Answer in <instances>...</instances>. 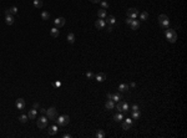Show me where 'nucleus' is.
<instances>
[{
  "instance_id": "nucleus-1",
  "label": "nucleus",
  "mask_w": 187,
  "mask_h": 138,
  "mask_svg": "<svg viewBox=\"0 0 187 138\" xmlns=\"http://www.w3.org/2000/svg\"><path fill=\"white\" fill-rule=\"evenodd\" d=\"M165 36H166V39L171 42V44H173V42L177 41V32L175 31V30H172V29H166Z\"/></svg>"
},
{
  "instance_id": "nucleus-2",
  "label": "nucleus",
  "mask_w": 187,
  "mask_h": 138,
  "mask_svg": "<svg viewBox=\"0 0 187 138\" xmlns=\"http://www.w3.org/2000/svg\"><path fill=\"white\" fill-rule=\"evenodd\" d=\"M158 24H160V26L162 28V29H168V25H170V19H168V16L166 15V14H161L160 16H158Z\"/></svg>"
},
{
  "instance_id": "nucleus-3",
  "label": "nucleus",
  "mask_w": 187,
  "mask_h": 138,
  "mask_svg": "<svg viewBox=\"0 0 187 138\" xmlns=\"http://www.w3.org/2000/svg\"><path fill=\"white\" fill-rule=\"evenodd\" d=\"M56 121H58V124H60V126H66V124L70 123V117H69L67 114H62Z\"/></svg>"
},
{
  "instance_id": "nucleus-4",
  "label": "nucleus",
  "mask_w": 187,
  "mask_h": 138,
  "mask_svg": "<svg viewBox=\"0 0 187 138\" xmlns=\"http://www.w3.org/2000/svg\"><path fill=\"white\" fill-rule=\"evenodd\" d=\"M56 116H58V111L55 107H50L49 110H46V117L49 119H55Z\"/></svg>"
},
{
  "instance_id": "nucleus-5",
  "label": "nucleus",
  "mask_w": 187,
  "mask_h": 138,
  "mask_svg": "<svg viewBox=\"0 0 187 138\" xmlns=\"http://www.w3.org/2000/svg\"><path fill=\"white\" fill-rule=\"evenodd\" d=\"M47 121H49V118H47L46 116H41V117L37 119V122H36L37 127H39V128H46V126H47Z\"/></svg>"
},
{
  "instance_id": "nucleus-6",
  "label": "nucleus",
  "mask_w": 187,
  "mask_h": 138,
  "mask_svg": "<svg viewBox=\"0 0 187 138\" xmlns=\"http://www.w3.org/2000/svg\"><path fill=\"white\" fill-rule=\"evenodd\" d=\"M126 14H127V18H130V19H136L138 16V11H137V9H135V8H130Z\"/></svg>"
},
{
  "instance_id": "nucleus-7",
  "label": "nucleus",
  "mask_w": 187,
  "mask_h": 138,
  "mask_svg": "<svg viewBox=\"0 0 187 138\" xmlns=\"http://www.w3.org/2000/svg\"><path fill=\"white\" fill-rule=\"evenodd\" d=\"M132 123H133L132 118H126V119L124 121V122H122V128L125 129V131H129V129L131 128Z\"/></svg>"
},
{
  "instance_id": "nucleus-8",
  "label": "nucleus",
  "mask_w": 187,
  "mask_h": 138,
  "mask_svg": "<svg viewBox=\"0 0 187 138\" xmlns=\"http://www.w3.org/2000/svg\"><path fill=\"white\" fill-rule=\"evenodd\" d=\"M54 24H55V28H62L64 25H65V19L64 18H58V19H55L54 20Z\"/></svg>"
},
{
  "instance_id": "nucleus-9",
  "label": "nucleus",
  "mask_w": 187,
  "mask_h": 138,
  "mask_svg": "<svg viewBox=\"0 0 187 138\" xmlns=\"http://www.w3.org/2000/svg\"><path fill=\"white\" fill-rule=\"evenodd\" d=\"M130 26H131V29L132 30H137L138 29V26H140V21L138 20H136V19H131V21H130Z\"/></svg>"
},
{
  "instance_id": "nucleus-10",
  "label": "nucleus",
  "mask_w": 187,
  "mask_h": 138,
  "mask_svg": "<svg viewBox=\"0 0 187 138\" xmlns=\"http://www.w3.org/2000/svg\"><path fill=\"white\" fill-rule=\"evenodd\" d=\"M105 25H106V23H105V20H102V19H99V20H96V23H95V26H96V29H99V30H102L105 28Z\"/></svg>"
},
{
  "instance_id": "nucleus-11",
  "label": "nucleus",
  "mask_w": 187,
  "mask_h": 138,
  "mask_svg": "<svg viewBox=\"0 0 187 138\" xmlns=\"http://www.w3.org/2000/svg\"><path fill=\"white\" fill-rule=\"evenodd\" d=\"M95 80H96L97 82H104V81L106 80V75L104 74V72H99L97 75H95Z\"/></svg>"
},
{
  "instance_id": "nucleus-12",
  "label": "nucleus",
  "mask_w": 187,
  "mask_h": 138,
  "mask_svg": "<svg viewBox=\"0 0 187 138\" xmlns=\"http://www.w3.org/2000/svg\"><path fill=\"white\" fill-rule=\"evenodd\" d=\"M15 106H16V108H18V110H24V107H25V101L23 100V98H19V100H16Z\"/></svg>"
},
{
  "instance_id": "nucleus-13",
  "label": "nucleus",
  "mask_w": 187,
  "mask_h": 138,
  "mask_svg": "<svg viewBox=\"0 0 187 138\" xmlns=\"http://www.w3.org/2000/svg\"><path fill=\"white\" fill-rule=\"evenodd\" d=\"M105 23H107L108 25H115V23H116L115 16H114V15H108V16H106V21H105Z\"/></svg>"
},
{
  "instance_id": "nucleus-14",
  "label": "nucleus",
  "mask_w": 187,
  "mask_h": 138,
  "mask_svg": "<svg viewBox=\"0 0 187 138\" xmlns=\"http://www.w3.org/2000/svg\"><path fill=\"white\" fill-rule=\"evenodd\" d=\"M36 114H37L36 110H35V108H33V110H30V111H29L28 117H29V119H34V118H36Z\"/></svg>"
},
{
  "instance_id": "nucleus-15",
  "label": "nucleus",
  "mask_w": 187,
  "mask_h": 138,
  "mask_svg": "<svg viewBox=\"0 0 187 138\" xmlns=\"http://www.w3.org/2000/svg\"><path fill=\"white\" fill-rule=\"evenodd\" d=\"M97 16H99V19H105L106 16H107L106 10H105V9H100V10L97 11Z\"/></svg>"
},
{
  "instance_id": "nucleus-16",
  "label": "nucleus",
  "mask_w": 187,
  "mask_h": 138,
  "mask_svg": "<svg viewBox=\"0 0 187 138\" xmlns=\"http://www.w3.org/2000/svg\"><path fill=\"white\" fill-rule=\"evenodd\" d=\"M58 131H59L58 126H55V124H54V126H51L50 129H49V134H50V136H55L56 133H58Z\"/></svg>"
},
{
  "instance_id": "nucleus-17",
  "label": "nucleus",
  "mask_w": 187,
  "mask_h": 138,
  "mask_svg": "<svg viewBox=\"0 0 187 138\" xmlns=\"http://www.w3.org/2000/svg\"><path fill=\"white\" fill-rule=\"evenodd\" d=\"M105 107H106V110H112L115 107L114 101H112V100H107V102L105 103Z\"/></svg>"
},
{
  "instance_id": "nucleus-18",
  "label": "nucleus",
  "mask_w": 187,
  "mask_h": 138,
  "mask_svg": "<svg viewBox=\"0 0 187 138\" xmlns=\"http://www.w3.org/2000/svg\"><path fill=\"white\" fill-rule=\"evenodd\" d=\"M14 21H15V19H14V16H12V15L5 16V23H6L8 25H12V24H14Z\"/></svg>"
},
{
  "instance_id": "nucleus-19",
  "label": "nucleus",
  "mask_w": 187,
  "mask_h": 138,
  "mask_svg": "<svg viewBox=\"0 0 187 138\" xmlns=\"http://www.w3.org/2000/svg\"><path fill=\"white\" fill-rule=\"evenodd\" d=\"M50 35L53 37H58L59 36V29L58 28H53L50 30Z\"/></svg>"
},
{
  "instance_id": "nucleus-20",
  "label": "nucleus",
  "mask_w": 187,
  "mask_h": 138,
  "mask_svg": "<svg viewBox=\"0 0 187 138\" xmlns=\"http://www.w3.org/2000/svg\"><path fill=\"white\" fill-rule=\"evenodd\" d=\"M129 88H130V86H129L127 83H121V85L119 86V90H120L121 92H126Z\"/></svg>"
},
{
  "instance_id": "nucleus-21",
  "label": "nucleus",
  "mask_w": 187,
  "mask_h": 138,
  "mask_svg": "<svg viewBox=\"0 0 187 138\" xmlns=\"http://www.w3.org/2000/svg\"><path fill=\"white\" fill-rule=\"evenodd\" d=\"M67 42L69 44H74V42H75V35H74L72 32H70L67 35Z\"/></svg>"
},
{
  "instance_id": "nucleus-22",
  "label": "nucleus",
  "mask_w": 187,
  "mask_h": 138,
  "mask_svg": "<svg viewBox=\"0 0 187 138\" xmlns=\"http://www.w3.org/2000/svg\"><path fill=\"white\" fill-rule=\"evenodd\" d=\"M114 119L116 121V122H121V121L124 119V116H122V113H121V112H120V113H116V114L114 116Z\"/></svg>"
},
{
  "instance_id": "nucleus-23",
  "label": "nucleus",
  "mask_w": 187,
  "mask_h": 138,
  "mask_svg": "<svg viewBox=\"0 0 187 138\" xmlns=\"http://www.w3.org/2000/svg\"><path fill=\"white\" fill-rule=\"evenodd\" d=\"M140 19H141L142 21L147 20V19H149V12H147V11H142L141 14H140Z\"/></svg>"
},
{
  "instance_id": "nucleus-24",
  "label": "nucleus",
  "mask_w": 187,
  "mask_h": 138,
  "mask_svg": "<svg viewBox=\"0 0 187 138\" xmlns=\"http://www.w3.org/2000/svg\"><path fill=\"white\" fill-rule=\"evenodd\" d=\"M121 107H122V112H127L130 110V106L127 102H121Z\"/></svg>"
},
{
  "instance_id": "nucleus-25",
  "label": "nucleus",
  "mask_w": 187,
  "mask_h": 138,
  "mask_svg": "<svg viewBox=\"0 0 187 138\" xmlns=\"http://www.w3.org/2000/svg\"><path fill=\"white\" fill-rule=\"evenodd\" d=\"M41 19L42 20H49L50 19V14L47 11H42L41 12Z\"/></svg>"
},
{
  "instance_id": "nucleus-26",
  "label": "nucleus",
  "mask_w": 187,
  "mask_h": 138,
  "mask_svg": "<svg viewBox=\"0 0 187 138\" xmlns=\"http://www.w3.org/2000/svg\"><path fill=\"white\" fill-rule=\"evenodd\" d=\"M28 119H29V117H28L26 114H21L20 117H19V121H20L21 123H26V122H28Z\"/></svg>"
},
{
  "instance_id": "nucleus-27",
  "label": "nucleus",
  "mask_w": 187,
  "mask_h": 138,
  "mask_svg": "<svg viewBox=\"0 0 187 138\" xmlns=\"http://www.w3.org/2000/svg\"><path fill=\"white\" fill-rule=\"evenodd\" d=\"M111 100L115 101V102H119L121 100V96H120L119 93H115V95H112V96H111Z\"/></svg>"
},
{
  "instance_id": "nucleus-28",
  "label": "nucleus",
  "mask_w": 187,
  "mask_h": 138,
  "mask_svg": "<svg viewBox=\"0 0 187 138\" xmlns=\"http://www.w3.org/2000/svg\"><path fill=\"white\" fill-rule=\"evenodd\" d=\"M34 6L37 8V9H40V8L42 6V1L41 0H34Z\"/></svg>"
},
{
  "instance_id": "nucleus-29",
  "label": "nucleus",
  "mask_w": 187,
  "mask_h": 138,
  "mask_svg": "<svg viewBox=\"0 0 187 138\" xmlns=\"http://www.w3.org/2000/svg\"><path fill=\"white\" fill-rule=\"evenodd\" d=\"M140 111H135V112H132V119H138L140 118Z\"/></svg>"
},
{
  "instance_id": "nucleus-30",
  "label": "nucleus",
  "mask_w": 187,
  "mask_h": 138,
  "mask_svg": "<svg viewBox=\"0 0 187 138\" xmlns=\"http://www.w3.org/2000/svg\"><path fill=\"white\" fill-rule=\"evenodd\" d=\"M96 137L97 138H104V137H105V132H104L102 129H99L97 133H96Z\"/></svg>"
},
{
  "instance_id": "nucleus-31",
  "label": "nucleus",
  "mask_w": 187,
  "mask_h": 138,
  "mask_svg": "<svg viewBox=\"0 0 187 138\" xmlns=\"http://www.w3.org/2000/svg\"><path fill=\"white\" fill-rule=\"evenodd\" d=\"M115 107H116V110L119 111V112H122V107H121V101L117 102V105H116Z\"/></svg>"
},
{
  "instance_id": "nucleus-32",
  "label": "nucleus",
  "mask_w": 187,
  "mask_h": 138,
  "mask_svg": "<svg viewBox=\"0 0 187 138\" xmlns=\"http://www.w3.org/2000/svg\"><path fill=\"white\" fill-rule=\"evenodd\" d=\"M10 11H11L12 15H15L16 12H18V8H16V6H11V8H10Z\"/></svg>"
},
{
  "instance_id": "nucleus-33",
  "label": "nucleus",
  "mask_w": 187,
  "mask_h": 138,
  "mask_svg": "<svg viewBox=\"0 0 187 138\" xmlns=\"http://www.w3.org/2000/svg\"><path fill=\"white\" fill-rule=\"evenodd\" d=\"M86 77H87V79H94L95 75H94L91 71H89V72H86Z\"/></svg>"
},
{
  "instance_id": "nucleus-34",
  "label": "nucleus",
  "mask_w": 187,
  "mask_h": 138,
  "mask_svg": "<svg viewBox=\"0 0 187 138\" xmlns=\"http://www.w3.org/2000/svg\"><path fill=\"white\" fill-rule=\"evenodd\" d=\"M100 3H101V6H102V9H105V10H106L107 8H108V4H107L106 1H100Z\"/></svg>"
},
{
  "instance_id": "nucleus-35",
  "label": "nucleus",
  "mask_w": 187,
  "mask_h": 138,
  "mask_svg": "<svg viewBox=\"0 0 187 138\" xmlns=\"http://www.w3.org/2000/svg\"><path fill=\"white\" fill-rule=\"evenodd\" d=\"M131 110H132V112H135V111H140V107H138L137 105H132Z\"/></svg>"
},
{
  "instance_id": "nucleus-36",
  "label": "nucleus",
  "mask_w": 187,
  "mask_h": 138,
  "mask_svg": "<svg viewBox=\"0 0 187 138\" xmlns=\"http://www.w3.org/2000/svg\"><path fill=\"white\" fill-rule=\"evenodd\" d=\"M10 15H12L11 11H10V9H6V10H5V16H10Z\"/></svg>"
},
{
  "instance_id": "nucleus-37",
  "label": "nucleus",
  "mask_w": 187,
  "mask_h": 138,
  "mask_svg": "<svg viewBox=\"0 0 187 138\" xmlns=\"http://www.w3.org/2000/svg\"><path fill=\"white\" fill-rule=\"evenodd\" d=\"M112 30H114V25H108V26H107V31L111 32Z\"/></svg>"
},
{
  "instance_id": "nucleus-38",
  "label": "nucleus",
  "mask_w": 187,
  "mask_h": 138,
  "mask_svg": "<svg viewBox=\"0 0 187 138\" xmlns=\"http://www.w3.org/2000/svg\"><path fill=\"white\" fill-rule=\"evenodd\" d=\"M54 86H55V87H60V86H61V82H60V81H56Z\"/></svg>"
},
{
  "instance_id": "nucleus-39",
  "label": "nucleus",
  "mask_w": 187,
  "mask_h": 138,
  "mask_svg": "<svg viewBox=\"0 0 187 138\" xmlns=\"http://www.w3.org/2000/svg\"><path fill=\"white\" fill-rule=\"evenodd\" d=\"M90 1H91V3H94V4H97V3L101 1V0H90Z\"/></svg>"
},
{
  "instance_id": "nucleus-40",
  "label": "nucleus",
  "mask_w": 187,
  "mask_h": 138,
  "mask_svg": "<svg viewBox=\"0 0 187 138\" xmlns=\"http://www.w3.org/2000/svg\"><path fill=\"white\" fill-rule=\"evenodd\" d=\"M62 137H64V138H70L71 136H70V134H69V133H65V134H64Z\"/></svg>"
},
{
  "instance_id": "nucleus-41",
  "label": "nucleus",
  "mask_w": 187,
  "mask_h": 138,
  "mask_svg": "<svg viewBox=\"0 0 187 138\" xmlns=\"http://www.w3.org/2000/svg\"><path fill=\"white\" fill-rule=\"evenodd\" d=\"M34 108H35V110L39 108V103H34Z\"/></svg>"
},
{
  "instance_id": "nucleus-42",
  "label": "nucleus",
  "mask_w": 187,
  "mask_h": 138,
  "mask_svg": "<svg viewBox=\"0 0 187 138\" xmlns=\"http://www.w3.org/2000/svg\"><path fill=\"white\" fill-rule=\"evenodd\" d=\"M40 111H41V113H46V110L45 108H41Z\"/></svg>"
}]
</instances>
